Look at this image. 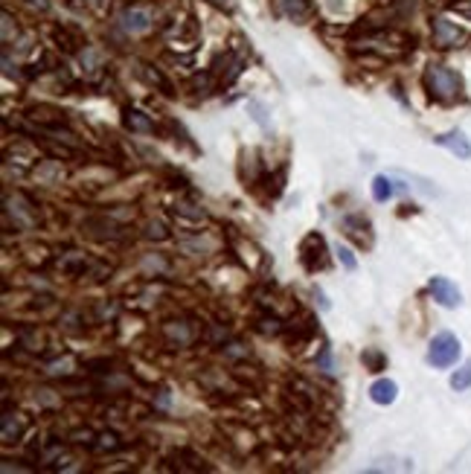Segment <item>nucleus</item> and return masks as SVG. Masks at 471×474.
Listing matches in <instances>:
<instances>
[{
	"mask_svg": "<svg viewBox=\"0 0 471 474\" xmlns=\"http://www.w3.org/2000/svg\"><path fill=\"white\" fill-rule=\"evenodd\" d=\"M126 126H128L131 131H143V134L154 131V126L143 116V111H128V114H126Z\"/></svg>",
	"mask_w": 471,
	"mask_h": 474,
	"instance_id": "12",
	"label": "nucleus"
},
{
	"mask_svg": "<svg viewBox=\"0 0 471 474\" xmlns=\"http://www.w3.org/2000/svg\"><path fill=\"white\" fill-rule=\"evenodd\" d=\"M460 358V341L457 335H451V332H439V335H434L431 346H428V364L436 367V370H445L457 364Z\"/></svg>",
	"mask_w": 471,
	"mask_h": 474,
	"instance_id": "2",
	"label": "nucleus"
},
{
	"mask_svg": "<svg viewBox=\"0 0 471 474\" xmlns=\"http://www.w3.org/2000/svg\"><path fill=\"white\" fill-rule=\"evenodd\" d=\"M434 143L442 146V149H448L451 154H457L460 160H471V143H468V137L463 131H448V134H439L434 137Z\"/></svg>",
	"mask_w": 471,
	"mask_h": 474,
	"instance_id": "7",
	"label": "nucleus"
},
{
	"mask_svg": "<svg viewBox=\"0 0 471 474\" xmlns=\"http://www.w3.org/2000/svg\"><path fill=\"white\" fill-rule=\"evenodd\" d=\"M18 437H20V419H18V413H6L4 416V439L12 442Z\"/></svg>",
	"mask_w": 471,
	"mask_h": 474,
	"instance_id": "14",
	"label": "nucleus"
},
{
	"mask_svg": "<svg viewBox=\"0 0 471 474\" xmlns=\"http://www.w3.org/2000/svg\"><path fill=\"white\" fill-rule=\"evenodd\" d=\"M274 6L282 18H288L294 23H305L312 15V4L309 0H274Z\"/></svg>",
	"mask_w": 471,
	"mask_h": 474,
	"instance_id": "8",
	"label": "nucleus"
},
{
	"mask_svg": "<svg viewBox=\"0 0 471 474\" xmlns=\"http://www.w3.org/2000/svg\"><path fill=\"white\" fill-rule=\"evenodd\" d=\"M300 259H302V265L309 268V271H317V268H326V242H323V236L317 233H309L302 239L300 245Z\"/></svg>",
	"mask_w": 471,
	"mask_h": 474,
	"instance_id": "3",
	"label": "nucleus"
},
{
	"mask_svg": "<svg viewBox=\"0 0 471 474\" xmlns=\"http://www.w3.org/2000/svg\"><path fill=\"white\" fill-rule=\"evenodd\" d=\"M343 227H346V233L355 236L361 245H369V242H372V236H369L367 230L361 233V227H369V221H367L364 216H346V219H343Z\"/></svg>",
	"mask_w": 471,
	"mask_h": 474,
	"instance_id": "11",
	"label": "nucleus"
},
{
	"mask_svg": "<svg viewBox=\"0 0 471 474\" xmlns=\"http://www.w3.org/2000/svg\"><path fill=\"white\" fill-rule=\"evenodd\" d=\"M335 253H338V259L343 262V268H346V271H355V268H358L355 256H352V250H349V248H341V245H338V250H335Z\"/></svg>",
	"mask_w": 471,
	"mask_h": 474,
	"instance_id": "16",
	"label": "nucleus"
},
{
	"mask_svg": "<svg viewBox=\"0 0 471 474\" xmlns=\"http://www.w3.org/2000/svg\"><path fill=\"white\" fill-rule=\"evenodd\" d=\"M361 358H364V364L372 370V372H379V370H384V355L381 352H375V349H367L364 355H361Z\"/></svg>",
	"mask_w": 471,
	"mask_h": 474,
	"instance_id": "15",
	"label": "nucleus"
},
{
	"mask_svg": "<svg viewBox=\"0 0 471 474\" xmlns=\"http://www.w3.org/2000/svg\"><path fill=\"white\" fill-rule=\"evenodd\" d=\"M146 236H149V239H166L169 233H166V227H163L160 221H152V224H149V233H146Z\"/></svg>",
	"mask_w": 471,
	"mask_h": 474,
	"instance_id": "17",
	"label": "nucleus"
},
{
	"mask_svg": "<svg viewBox=\"0 0 471 474\" xmlns=\"http://www.w3.org/2000/svg\"><path fill=\"white\" fill-rule=\"evenodd\" d=\"M120 23H123V30H126V32H131V35H143V32L152 30V9H146V6H128V9L123 12Z\"/></svg>",
	"mask_w": 471,
	"mask_h": 474,
	"instance_id": "6",
	"label": "nucleus"
},
{
	"mask_svg": "<svg viewBox=\"0 0 471 474\" xmlns=\"http://www.w3.org/2000/svg\"><path fill=\"white\" fill-rule=\"evenodd\" d=\"M451 387H454V390H468V387H471V361L463 364V367L451 375Z\"/></svg>",
	"mask_w": 471,
	"mask_h": 474,
	"instance_id": "13",
	"label": "nucleus"
},
{
	"mask_svg": "<svg viewBox=\"0 0 471 474\" xmlns=\"http://www.w3.org/2000/svg\"><path fill=\"white\" fill-rule=\"evenodd\" d=\"M428 291H431V297H434L439 305H445V309H457V305L463 303L460 288L454 286L451 279H445V276H434V279L428 282Z\"/></svg>",
	"mask_w": 471,
	"mask_h": 474,
	"instance_id": "4",
	"label": "nucleus"
},
{
	"mask_svg": "<svg viewBox=\"0 0 471 474\" xmlns=\"http://www.w3.org/2000/svg\"><path fill=\"white\" fill-rule=\"evenodd\" d=\"M425 87L439 102H454V99L463 97V79L454 73V70L442 67V64H431L425 70Z\"/></svg>",
	"mask_w": 471,
	"mask_h": 474,
	"instance_id": "1",
	"label": "nucleus"
},
{
	"mask_svg": "<svg viewBox=\"0 0 471 474\" xmlns=\"http://www.w3.org/2000/svg\"><path fill=\"white\" fill-rule=\"evenodd\" d=\"M27 4H32V6H38V9H47V6H50L47 0H27Z\"/></svg>",
	"mask_w": 471,
	"mask_h": 474,
	"instance_id": "19",
	"label": "nucleus"
},
{
	"mask_svg": "<svg viewBox=\"0 0 471 474\" xmlns=\"http://www.w3.org/2000/svg\"><path fill=\"white\" fill-rule=\"evenodd\" d=\"M209 4H216V6H227V9H230V6H233V0H209Z\"/></svg>",
	"mask_w": 471,
	"mask_h": 474,
	"instance_id": "20",
	"label": "nucleus"
},
{
	"mask_svg": "<svg viewBox=\"0 0 471 474\" xmlns=\"http://www.w3.org/2000/svg\"><path fill=\"white\" fill-rule=\"evenodd\" d=\"M393 193H396V183H393V178L390 175H375L372 178V198L375 201H390L393 198Z\"/></svg>",
	"mask_w": 471,
	"mask_h": 474,
	"instance_id": "10",
	"label": "nucleus"
},
{
	"mask_svg": "<svg viewBox=\"0 0 471 474\" xmlns=\"http://www.w3.org/2000/svg\"><path fill=\"white\" fill-rule=\"evenodd\" d=\"M398 396V384L393 382V378H379L372 387H369V399L375 401V405H393Z\"/></svg>",
	"mask_w": 471,
	"mask_h": 474,
	"instance_id": "9",
	"label": "nucleus"
},
{
	"mask_svg": "<svg viewBox=\"0 0 471 474\" xmlns=\"http://www.w3.org/2000/svg\"><path fill=\"white\" fill-rule=\"evenodd\" d=\"M465 32L460 30V27H454V23L448 20V18H434V41H436V47H460V44H465Z\"/></svg>",
	"mask_w": 471,
	"mask_h": 474,
	"instance_id": "5",
	"label": "nucleus"
},
{
	"mask_svg": "<svg viewBox=\"0 0 471 474\" xmlns=\"http://www.w3.org/2000/svg\"><path fill=\"white\" fill-rule=\"evenodd\" d=\"M247 108L253 111V120H256V123H262V128H268V120H265V108L259 105V102H250Z\"/></svg>",
	"mask_w": 471,
	"mask_h": 474,
	"instance_id": "18",
	"label": "nucleus"
}]
</instances>
